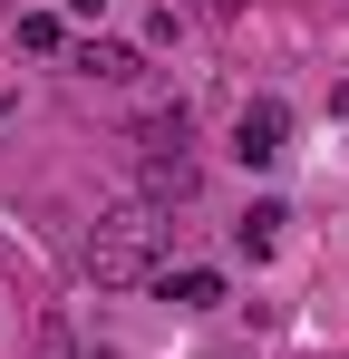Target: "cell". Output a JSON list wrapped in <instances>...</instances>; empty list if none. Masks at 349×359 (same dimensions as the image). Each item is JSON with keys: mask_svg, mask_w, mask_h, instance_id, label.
Instances as JSON below:
<instances>
[{"mask_svg": "<svg viewBox=\"0 0 349 359\" xmlns=\"http://www.w3.org/2000/svg\"><path fill=\"white\" fill-rule=\"evenodd\" d=\"M165 214L156 204H136V214H116V224H97V243H88V272L107 282V292H126V282H156L165 272Z\"/></svg>", "mask_w": 349, "mask_h": 359, "instance_id": "1", "label": "cell"}, {"mask_svg": "<svg viewBox=\"0 0 349 359\" xmlns=\"http://www.w3.org/2000/svg\"><path fill=\"white\" fill-rule=\"evenodd\" d=\"M233 156H242L252 175H272V165L291 156V107H282V97H252V107L233 117Z\"/></svg>", "mask_w": 349, "mask_h": 359, "instance_id": "2", "label": "cell"}, {"mask_svg": "<svg viewBox=\"0 0 349 359\" xmlns=\"http://www.w3.org/2000/svg\"><path fill=\"white\" fill-rule=\"evenodd\" d=\"M146 194H156V204H184V194H194V156H184V117H156V126H146Z\"/></svg>", "mask_w": 349, "mask_h": 359, "instance_id": "3", "label": "cell"}, {"mask_svg": "<svg viewBox=\"0 0 349 359\" xmlns=\"http://www.w3.org/2000/svg\"><path fill=\"white\" fill-rule=\"evenodd\" d=\"M156 292H165L174 311H214V301H224V272H204V262H184V272H174V262H165V272H156Z\"/></svg>", "mask_w": 349, "mask_h": 359, "instance_id": "4", "label": "cell"}, {"mask_svg": "<svg viewBox=\"0 0 349 359\" xmlns=\"http://www.w3.org/2000/svg\"><path fill=\"white\" fill-rule=\"evenodd\" d=\"M282 224H291V204H272V194H262V204H252V214L233 224V252H252V262H262V252L282 243Z\"/></svg>", "mask_w": 349, "mask_h": 359, "instance_id": "5", "label": "cell"}, {"mask_svg": "<svg viewBox=\"0 0 349 359\" xmlns=\"http://www.w3.org/2000/svg\"><path fill=\"white\" fill-rule=\"evenodd\" d=\"M68 68H78V78H136V49H116V39H78V49H68Z\"/></svg>", "mask_w": 349, "mask_h": 359, "instance_id": "6", "label": "cell"}, {"mask_svg": "<svg viewBox=\"0 0 349 359\" xmlns=\"http://www.w3.org/2000/svg\"><path fill=\"white\" fill-rule=\"evenodd\" d=\"M20 49H39V59H58V49H68L58 10H20Z\"/></svg>", "mask_w": 349, "mask_h": 359, "instance_id": "7", "label": "cell"}, {"mask_svg": "<svg viewBox=\"0 0 349 359\" xmlns=\"http://www.w3.org/2000/svg\"><path fill=\"white\" fill-rule=\"evenodd\" d=\"M68 10H78V20H97V10H107V0H68Z\"/></svg>", "mask_w": 349, "mask_h": 359, "instance_id": "8", "label": "cell"}, {"mask_svg": "<svg viewBox=\"0 0 349 359\" xmlns=\"http://www.w3.org/2000/svg\"><path fill=\"white\" fill-rule=\"evenodd\" d=\"M204 10H214V20H233V10H242V0H204Z\"/></svg>", "mask_w": 349, "mask_h": 359, "instance_id": "9", "label": "cell"}]
</instances>
